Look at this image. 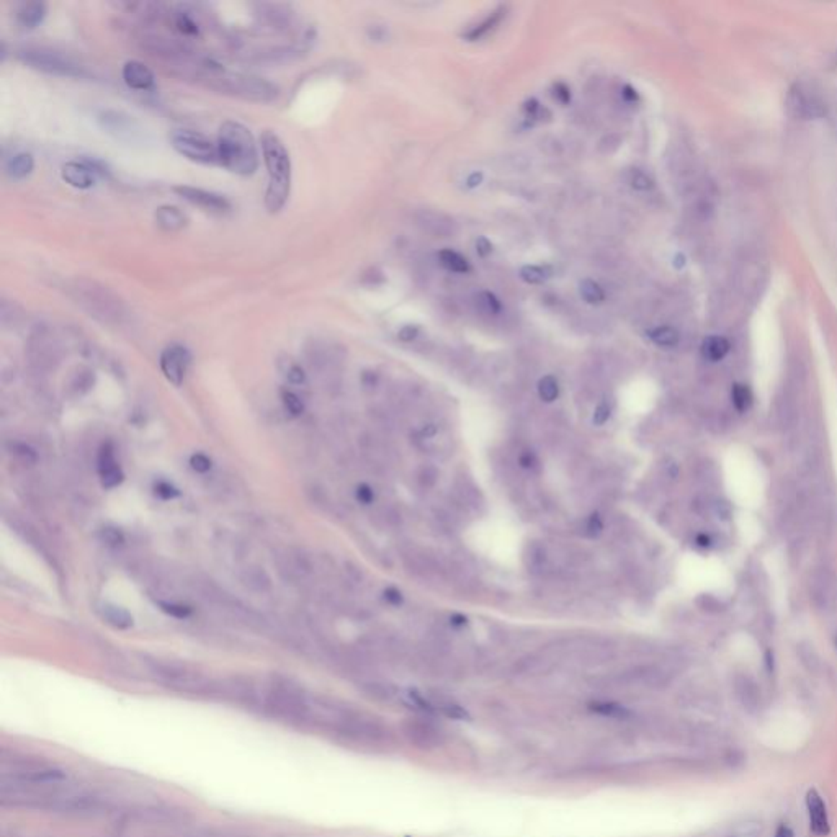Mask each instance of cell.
I'll list each match as a JSON object with an SVG mask.
<instances>
[{
  "mask_svg": "<svg viewBox=\"0 0 837 837\" xmlns=\"http://www.w3.org/2000/svg\"><path fill=\"white\" fill-rule=\"evenodd\" d=\"M12 453L18 458L21 463H25V464H33L36 461V453L25 444H13Z\"/></svg>",
  "mask_w": 837,
  "mask_h": 837,
  "instance_id": "cell-39",
  "label": "cell"
},
{
  "mask_svg": "<svg viewBox=\"0 0 837 837\" xmlns=\"http://www.w3.org/2000/svg\"><path fill=\"white\" fill-rule=\"evenodd\" d=\"M100 128L106 134L129 146L144 144L148 141L146 129L134 120L133 116L126 115L125 111L118 110H102L97 116Z\"/></svg>",
  "mask_w": 837,
  "mask_h": 837,
  "instance_id": "cell-7",
  "label": "cell"
},
{
  "mask_svg": "<svg viewBox=\"0 0 837 837\" xmlns=\"http://www.w3.org/2000/svg\"><path fill=\"white\" fill-rule=\"evenodd\" d=\"M731 398H733L734 407H736L739 412H744V410H748L750 406H753V393H750V390L746 385L734 386Z\"/></svg>",
  "mask_w": 837,
  "mask_h": 837,
  "instance_id": "cell-31",
  "label": "cell"
},
{
  "mask_svg": "<svg viewBox=\"0 0 837 837\" xmlns=\"http://www.w3.org/2000/svg\"><path fill=\"white\" fill-rule=\"evenodd\" d=\"M760 834H762L760 823H757V821H743V823L734 824L721 837H760Z\"/></svg>",
  "mask_w": 837,
  "mask_h": 837,
  "instance_id": "cell-28",
  "label": "cell"
},
{
  "mask_svg": "<svg viewBox=\"0 0 837 837\" xmlns=\"http://www.w3.org/2000/svg\"><path fill=\"white\" fill-rule=\"evenodd\" d=\"M630 185L640 192H647V190H651L652 185H655V182H652L651 177L646 175L645 172L633 170L630 175Z\"/></svg>",
  "mask_w": 837,
  "mask_h": 837,
  "instance_id": "cell-35",
  "label": "cell"
},
{
  "mask_svg": "<svg viewBox=\"0 0 837 837\" xmlns=\"http://www.w3.org/2000/svg\"><path fill=\"white\" fill-rule=\"evenodd\" d=\"M219 164L236 175H252L258 169L257 144L251 129L239 121L228 120L219 126L218 139Z\"/></svg>",
  "mask_w": 837,
  "mask_h": 837,
  "instance_id": "cell-2",
  "label": "cell"
},
{
  "mask_svg": "<svg viewBox=\"0 0 837 837\" xmlns=\"http://www.w3.org/2000/svg\"><path fill=\"white\" fill-rule=\"evenodd\" d=\"M121 75H123V80H125V84L133 90L148 92V90H153L154 85H155L154 72L151 71V69L146 66L144 62L136 61V59H131V61L125 62Z\"/></svg>",
  "mask_w": 837,
  "mask_h": 837,
  "instance_id": "cell-13",
  "label": "cell"
},
{
  "mask_svg": "<svg viewBox=\"0 0 837 837\" xmlns=\"http://www.w3.org/2000/svg\"><path fill=\"white\" fill-rule=\"evenodd\" d=\"M730 342H728L726 337H721V336H711L709 339L704 340V344H701V354L706 360L710 361H720L721 359H725L726 354L730 352Z\"/></svg>",
  "mask_w": 837,
  "mask_h": 837,
  "instance_id": "cell-21",
  "label": "cell"
},
{
  "mask_svg": "<svg viewBox=\"0 0 837 837\" xmlns=\"http://www.w3.org/2000/svg\"><path fill=\"white\" fill-rule=\"evenodd\" d=\"M538 396L545 403H553L559 396V383L554 376L547 375L538 381Z\"/></svg>",
  "mask_w": 837,
  "mask_h": 837,
  "instance_id": "cell-29",
  "label": "cell"
},
{
  "mask_svg": "<svg viewBox=\"0 0 837 837\" xmlns=\"http://www.w3.org/2000/svg\"><path fill=\"white\" fill-rule=\"evenodd\" d=\"M579 291L582 300L587 301L589 305H601L606 300V291L601 285L593 280H582L579 285Z\"/></svg>",
  "mask_w": 837,
  "mask_h": 837,
  "instance_id": "cell-27",
  "label": "cell"
},
{
  "mask_svg": "<svg viewBox=\"0 0 837 837\" xmlns=\"http://www.w3.org/2000/svg\"><path fill=\"white\" fill-rule=\"evenodd\" d=\"M622 94H623L625 99L630 100V102H635L636 99H638V95H636V90L633 87H630V85H626Z\"/></svg>",
  "mask_w": 837,
  "mask_h": 837,
  "instance_id": "cell-51",
  "label": "cell"
},
{
  "mask_svg": "<svg viewBox=\"0 0 837 837\" xmlns=\"http://www.w3.org/2000/svg\"><path fill=\"white\" fill-rule=\"evenodd\" d=\"M602 528H603V523H602V518L601 517H598L597 514H593V515L589 517L587 525H586V530H587L589 535H591V537H597V535L602 532Z\"/></svg>",
  "mask_w": 837,
  "mask_h": 837,
  "instance_id": "cell-43",
  "label": "cell"
},
{
  "mask_svg": "<svg viewBox=\"0 0 837 837\" xmlns=\"http://www.w3.org/2000/svg\"><path fill=\"white\" fill-rule=\"evenodd\" d=\"M452 622H453V625H464L466 623V618H464L463 615H453Z\"/></svg>",
  "mask_w": 837,
  "mask_h": 837,
  "instance_id": "cell-52",
  "label": "cell"
},
{
  "mask_svg": "<svg viewBox=\"0 0 837 837\" xmlns=\"http://www.w3.org/2000/svg\"><path fill=\"white\" fill-rule=\"evenodd\" d=\"M170 144L178 154L198 164H219L218 146L203 133L193 129H175L170 133Z\"/></svg>",
  "mask_w": 837,
  "mask_h": 837,
  "instance_id": "cell-6",
  "label": "cell"
},
{
  "mask_svg": "<svg viewBox=\"0 0 837 837\" xmlns=\"http://www.w3.org/2000/svg\"><path fill=\"white\" fill-rule=\"evenodd\" d=\"M35 169V159L30 153H17L5 162V174L13 180H23Z\"/></svg>",
  "mask_w": 837,
  "mask_h": 837,
  "instance_id": "cell-18",
  "label": "cell"
},
{
  "mask_svg": "<svg viewBox=\"0 0 837 837\" xmlns=\"http://www.w3.org/2000/svg\"><path fill=\"white\" fill-rule=\"evenodd\" d=\"M385 598L390 603H393V606H401V603H403V593L399 592L398 589H394V587L386 589V591H385Z\"/></svg>",
  "mask_w": 837,
  "mask_h": 837,
  "instance_id": "cell-48",
  "label": "cell"
},
{
  "mask_svg": "<svg viewBox=\"0 0 837 837\" xmlns=\"http://www.w3.org/2000/svg\"><path fill=\"white\" fill-rule=\"evenodd\" d=\"M192 468L195 469L198 473H207L212 469V460L207 455H203V453H197V455L192 456L190 460Z\"/></svg>",
  "mask_w": 837,
  "mask_h": 837,
  "instance_id": "cell-40",
  "label": "cell"
},
{
  "mask_svg": "<svg viewBox=\"0 0 837 837\" xmlns=\"http://www.w3.org/2000/svg\"><path fill=\"white\" fill-rule=\"evenodd\" d=\"M100 540H102V543L106 545V547L118 548L125 543V535H123V532L118 530V528H115V527H105L100 530Z\"/></svg>",
  "mask_w": 837,
  "mask_h": 837,
  "instance_id": "cell-33",
  "label": "cell"
},
{
  "mask_svg": "<svg viewBox=\"0 0 837 837\" xmlns=\"http://www.w3.org/2000/svg\"><path fill=\"white\" fill-rule=\"evenodd\" d=\"M811 596L814 603L819 608H828L834 601V587L831 582V577L826 572H821L813 577L811 582Z\"/></svg>",
  "mask_w": 837,
  "mask_h": 837,
  "instance_id": "cell-17",
  "label": "cell"
},
{
  "mask_svg": "<svg viewBox=\"0 0 837 837\" xmlns=\"http://www.w3.org/2000/svg\"><path fill=\"white\" fill-rule=\"evenodd\" d=\"M94 381L95 376L90 370L80 368L75 371L71 381H69V391H71L72 396H82V394L87 393L90 388L94 386Z\"/></svg>",
  "mask_w": 837,
  "mask_h": 837,
  "instance_id": "cell-25",
  "label": "cell"
},
{
  "mask_svg": "<svg viewBox=\"0 0 837 837\" xmlns=\"http://www.w3.org/2000/svg\"><path fill=\"white\" fill-rule=\"evenodd\" d=\"M155 494H159L162 499H174L175 496H178V491L169 483H159L155 486Z\"/></svg>",
  "mask_w": 837,
  "mask_h": 837,
  "instance_id": "cell-45",
  "label": "cell"
},
{
  "mask_svg": "<svg viewBox=\"0 0 837 837\" xmlns=\"http://www.w3.org/2000/svg\"><path fill=\"white\" fill-rule=\"evenodd\" d=\"M787 108L793 116L800 118V120L821 118L826 113L823 102H821L811 90L803 87L802 84L793 85L790 92H788Z\"/></svg>",
  "mask_w": 837,
  "mask_h": 837,
  "instance_id": "cell-8",
  "label": "cell"
},
{
  "mask_svg": "<svg viewBox=\"0 0 837 837\" xmlns=\"http://www.w3.org/2000/svg\"><path fill=\"white\" fill-rule=\"evenodd\" d=\"M775 837H795V833L787 823H782L775 831Z\"/></svg>",
  "mask_w": 837,
  "mask_h": 837,
  "instance_id": "cell-50",
  "label": "cell"
},
{
  "mask_svg": "<svg viewBox=\"0 0 837 837\" xmlns=\"http://www.w3.org/2000/svg\"><path fill=\"white\" fill-rule=\"evenodd\" d=\"M174 25L175 28L180 31L182 35L185 36H197L198 35V25L197 21L193 20L190 15L185 13V12H178L175 13V18H174Z\"/></svg>",
  "mask_w": 837,
  "mask_h": 837,
  "instance_id": "cell-32",
  "label": "cell"
},
{
  "mask_svg": "<svg viewBox=\"0 0 837 837\" xmlns=\"http://www.w3.org/2000/svg\"><path fill=\"white\" fill-rule=\"evenodd\" d=\"M241 582L256 593H267L272 589V581L266 571L257 566H249L241 572Z\"/></svg>",
  "mask_w": 837,
  "mask_h": 837,
  "instance_id": "cell-19",
  "label": "cell"
},
{
  "mask_svg": "<svg viewBox=\"0 0 837 837\" xmlns=\"http://www.w3.org/2000/svg\"><path fill=\"white\" fill-rule=\"evenodd\" d=\"M439 258H440V263L444 266L447 270H450L453 273H468L471 267H469V262L464 258L461 253H458L452 249H445L439 253Z\"/></svg>",
  "mask_w": 837,
  "mask_h": 837,
  "instance_id": "cell-24",
  "label": "cell"
},
{
  "mask_svg": "<svg viewBox=\"0 0 837 837\" xmlns=\"http://www.w3.org/2000/svg\"><path fill=\"white\" fill-rule=\"evenodd\" d=\"M154 219L155 224L167 232L180 231L188 224L187 214L180 208L174 207V204H162V207L155 209Z\"/></svg>",
  "mask_w": 837,
  "mask_h": 837,
  "instance_id": "cell-15",
  "label": "cell"
},
{
  "mask_svg": "<svg viewBox=\"0 0 837 837\" xmlns=\"http://www.w3.org/2000/svg\"><path fill=\"white\" fill-rule=\"evenodd\" d=\"M99 473L102 478V484H104L106 489L115 488V486L123 481V473L115 461L111 447L102 448L99 456Z\"/></svg>",
  "mask_w": 837,
  "mask_h": 837,
  "instance_id": "cell-14",
  "label": "cell"
},
{
  "mask_svg": "<svg viewBox=\"0 0 837 837\" xmlns=\"http://www.w3.org/2000/svg\"><path fill=\"white\" fill-rule=\"evenodd\" d=\"M478 303L481 305L483 310L491 312V314H498V312H500V310H502L499 300L496 298L493 293H489V291H483V293H479Z\"/></svg>",
  "mask_w": 837,
  "mask_h": 837,
  "instance_id": "cell-37",
  "label": "cell"
},
{
  "mask_svg": "<svg viewBox=\"0 0 837 837\" xmlns=\"http://www.w3.org/2000/svg\"><path fill=\"white\" fill-rule=\"evenodd\" d=\"M159 607H160L162 612L169 613L175 618H188L192 613L190 608L185 607V606H180V603H175V602H159Z\"/></svg>",
  "mask_w": 837,
  "mask_h": 837,
  "instance_id": "cell-38",
  "label": "cell"
},
{
  "mask_svg": "<svg viewBox=\"0 0 837 837\" xmlns=\"http://www.w3.org/2000/svg\"><path fill=\"white\" fill-rule=\"evenodd\" d=\"M174 193L185 199V202L195 204V207L204 209L209 213H228L231 209V202L224 195L216 192L204 190V188L190 187V185H177L172 188Z\"/></svg>",
  "mask_w": 837,
  "mask_h": 837,
  "instance_id": "cell-9",
  "label": "cell"
},
{
  "mask_svg": "<svg viewBox=\"0 0 837 837\" xmlns=\"http://www.w3.org/2000/svg\"><path fill=\"white\" fill-rule=\"evenodd\" d=\"M647 337H650L656 345H660V347H674V345L679 344L680 339L676 329L669 326L655 327L652 331L647 332Z\"/></svg>",
  "mask_w": 837,
  "mask_h": 837,
  "instance_id": "cell-26",
  "label": "cell"
},
{
  "mask_svg": "<svg viewBox=\"0 0 837 837\" xmlns=\"http://www.w3.org/2000/svg\"><path fill=\"white\" fill-rule=\"evenodd\" d=\"M262 155L266 162L268 185L266 190V208L268 213H278L285 208L291 192V159L277 133L267 131L261 136Z\"/></svg>",
  "mask_w": 837,
  "mask_h": 837,
  "instance_id": "cell-4",
  "label": "cell"
},
{
  "mask_svg": "<svg viewBox=\"0 0 837 837\" xmlns=\"http://www.w3.org/2000/svg\"><path fill=\"white\" fill-rule=\"evenodd\" d=\"M282 401H283V406L285 409L288 410L291 415H301L305 412V404L301 401V398L298 394H295L293 391H283L282 393Z\"/></svg>",
  "mask_w": 837,
  "mask_h": 837,
  "instance_id": "cell-34",
  "label": "cell"
},
{
  "mask_svg": "<svg viewBox=\"0 0 837 837\" xmlns=\"http://www.w3.org/2000/svg\"><path fill=\"white\" fill-rule=\"evenodd\" d=\"M66 293L89 316L100 322L120 326L126 321L128 307L115 291L90 278H74L66 285Z\"/></svg>",
  "mask_w": 837,
  "mask_h": 837,
  "instance_id": "cell-3",
  "label": "cell"
},
{
  "mask_svg": "<svg viewBox=\"0 0 837 837\" xmlns=\"http://www.w3.org/2000/svg\"><path fill=\"white\" fill-rule=\"evenodd\" d=\"M553 97H554L556 100L559 102V104L566 105V104H568V102H569V99H571L569 89L566 87V85H564L563 82L554 84V87H553Z\"/></svg>",
  "mask_w": 837,
  "mask_h": 837,
  "instance_id": "cell-44",
  "label": "cell"
},
{
  "mask_svg": "<svg viewBox=\"0 0 837 837\" xmlns=\"http://www.w3.org/2000/svg\"><path fill=\"white\" fill-rule=\"evenodd\" d=\"M355 496H356V499L361 502V504H371V502H373V499H375L373 491H371L370 486H366V484H360L355 491Z\"/></svg>",
  "mask_w": 837,
  "mask_h": 837,
  "instance_id": "cell-42",
  "label": "cell"
},
{
  "mask_svg": "<svg viewBox=\"0 0 837 837\" xmlns=\"http://www.w3.org/2000/svg\"><path fill=\"white\" fill-rule=\"evenodd\" d=\"M596 710L603 713V715H610V716L623 715V709H620L618 705H613V704H597Z\"/></svg>",
  "mask_w": 837,
  "mask_h": 837,
  "instance_id": "cell-47",
  "label": "cell"
},
{
  "mask_svg": "<svg viewBox=\"0 0 837 837\" xmlns=\"http://www.w3.org/2000/svg\"><path fill=\"white\" fill-rule=\"evenodd\" d=\"M504 15H505V7L496 9L494 12L489 15V17H486L481 21V23L476 25V26H473L471 30H468L466 33L463 35V38H466L468 41H476V40H479V38H483L484 35H488L491 30H494L496 26H498L500 23V20H502V17H504Z\"/></svg>",
  "mask_w": 837,
  "mask_h": 837,
  "instance_id": "cell-22",
  "label": "cell"
},
{
  "mask_svg": "<svg viewBox=\"0 0 837 837\" xmlns=\"http://www.w3.org/2000/svg\"><path fill=\"white\" fill-rule=\"evenodd\" d=\"M285 376H286V380H288V383H291V385H296V386L303 385V383L306 381L305 370L301 368L300 365L293 363V361H288V363H286Z\"/></svg>",
  "mask_w": 837,
  "mask_h": 837,
  "instance_id": "cell-36",
  "label": "cell"
},
{
  "mask_svg": "<svg viewBox=\"0 0 837 837\" xmlns=\"http://www.w3.org/2000/svg\"><path fill=\"white\" fill-rule=\"evenodd\" d=\"M46 17V4L28 2L20 5L17 10V21L25 28H35Z\"/></svg>",
  "mask_w": 837,
  "mask_h": 837,
  "instance_id": "cell-20",
  "label": "cell"
},
{
  "mask_svg": "<svg viewBox=\"0 0 837 837\" xmlns=\"http://www.w3.org/2000/svg\"><path fill=\"white\" fill-rule=\"evenodd\" d=\"M552 277V272L547 267L540 266H525L520 268V278L525 283L530 285H542Z\"/></svg>",
  "mask_w": 837,
  "mask_h": 837,
  "instance_id": "cell-30",
  "label": "cell"
},
{
  "mask_svg": "<svg viewBox=\"0 0 837 837\" xmlns=\"http://www.w3.org/2000/svg\"><path fill=\"white\" fill-rule=\"evenodd\" d=\"M102 615H104L106 622L115 626V628L126 630L133 625L131 613L118 606H111V603H106V606L102 607Z\"/></svg>",
  "mask_w": 837,
  "mask_h": 837,
  "instance_id": "cell-23",
  "label": "cell"
},
{
  "mask_svg": "<svg viewBox=\"0 0 837 837\" xmlns=\"http://www.w3.org/2000/svg\"><path fill=\"white\" fill-rule=\"evenodd\" d=\"M198 77L208 84V87L228 94L239 99L258 102V104H270L280 97L278 85L270 80L258 77V75L232 72L224 69L213 61H204L197 64Z\"/></svg>",
  "mask_w": 837,
  "mask_h": 837,
  "instance_id": "cell-1",
  "label": "cell"
},
{
  "mask_svg": "<svg viewBox=\"0 0 837 837\" xmlns=\"http://www.w3.org/2000/svg\"><path fill=\"white\" fill-rule=\"evenodd\" d=\"M476 251H478L479 256L486 257V256H489L491 252H493V244H491V242L488 239H486V237H479V239L476 241Z\"/></svg>",
  "mask_w": 837,
  "mask_h": 837,
  "instance_id": "cell-49",
  "label": "cell"
},
{
  "mask_svg": "<svg viewBox=\"0 0 837 837\" xmlns=\"http://www.w3.org/2000/svg\"><path fill=\"white\" fill-rule=\"evenodd\" d=\"M417 221L424 229H427L430 232H434V234L442 236V237L450 236V234H453V231H455V223H453L452 218H448V216L442 214V213L429 212V209L420 212L417 214Z\"/></svg>",
  "mask_w": 837,
  "mask_h": 837,
  "instance_id": "cell-16",
  "label": "cell"
},
{
  "mask_svg": "<svg viewBox=\"0 0 837 837\" xmlns=\"http://www.w3.org/2000/svg\"><path fill=\"white\" fill-rule=\"evenodd\" d=\"M610 415H612V407H610L607 403L598 404L596 407V412H593V424L603 425L610 419Z\"/></svg>",
  "mask_w": 837,
  "mask_h": 837,
  "instance_id": "cell-41",
  "label": "cell"
},
{
  "mask_svg": "<svg viewBox=\"0 0 837 837\" xmlns=\"http://www.w3.org/2000/svg\"><path fill=\"white\" fill-rule=\"evenodd\" d=\"M192 355L183 345H169L164 352L160 354V370L165 375L167 380L174 385H182L183 378L190 366Z\"/></svg>",
  "mask_w": 837,
  "mask_h": 837,
  "instance_id": "cell-10",
  "label": "cell"
},
{
  "mask_svg": "<svg viewBox=\"0 0 837 837\" xmlns=\"http://www.w3.org/2000/svg\"><path fill=\"white\" fill-rule=\"evenodd\" d=\"M806 809H808L809 829H811V833L818 837L828 836L829 831H831L828 808H826V803L823 802V798H821V795L816 790L808 792Z\"/></svg>",
  "mask_w": 837,
  "mask_h": 837,
  "instance_id": "cell-12",
  "label": "cell"
},
{
  "mask_svg": "<svg viewBox=\"0 0 837 837\" xmlns=\"http://www.w3.org/2000/svg\"><path fill=\"white\" fill-rule=\"evenodd\" d=\"M61 177L67 185L79 188V190L92 188L95 185L97 178H99L85 159L66 162L61 169Z\"/></svg>",
  "mask_w": 837,
  "mask_h": 837,
  "instance_id": "cell-11",
  "label": "cell"
},
{
  "mask_svg": "<svg viewBox=\"0 0 837 837\" xmlns=\"http://www.w3.org/2000/svg\"><path fill=\"white\" fill-rule=\"evenodd\" d=\"M18 59L26 66L36 69V71L59 75V77H87L89 72L82 64L74 61L66 54L58 53L48 48H23L18 51Z\"/></svg>",
  "mask_w": 837,
  "mask_h": 837,
  "instance_id": "cell-5",
  "label": "cell"
},
{
  "mask_svg": "<svg viewBox=\"0 0 837 837\" xmlns=\"http://www.w3.org/2000/svg\"><path fill=\"white\" fill-rule=\"evenodd\" d=\"M419 336V327L417 326H404L401 331L398 332V337L401 342H412V340Z\"/></svg>",
  "mask_w": 837,
  "mask_h": 837,
  "instance_id": "cell-46",
  "label": "cell"
}]
</instances>
